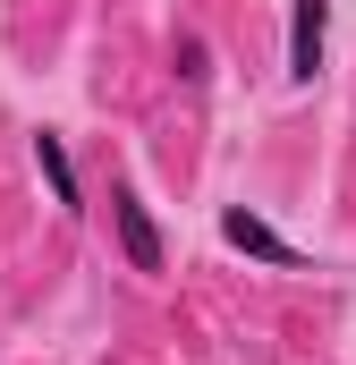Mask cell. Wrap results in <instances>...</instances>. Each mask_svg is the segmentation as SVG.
<instances>
[{"instance_id": "cell-1", "label": "cell", "mask_w": 356, "mask_h": 365, "mask_svg": "<svg viewBox=\"0 0 356 365\" xmlns=\"http://www.w3.org/2000/svg\"><path fill=\"white\" fill-rule=\"evenodd\" d=\"M110 230H119V255H127V272H162L170 255H162V230H153V212H145V195L119 179L110 187Z\"/></svg>"}, {"instance_id": "cell-2", "label": "cell", "mask_w": 356, "mask_h": 365, "mask_svg": "<svg viewBox=\"0 0 356 365\" xmlns=\"http://www.w3.org/2000/svg\"><path fill=\"white\" fill-rule=\"evenodd\" d=\"M323 51H331V0H288V77L314 86Z\"/></svg>"}, {"instance_id": "cell-3", "label": "cell", "mask_w": 356, "mask_h": 365, "mask_svg": "<svg viewBox=\"0 0 356 365\" xmlns=\"http://www.w3.org/2000/svg\"><path fill=\"white\" fill-rule=\"evenodd\" d=\"M221 238H229L238 255H255V264H271V272H305V255H297V247H288V238L271 230L263 212H246V204H229V212H221Z\"/></svg>"}, {"instance_id": "cell-4", "label": "cell", "mask_w": 356, "mask_h": 365, "mask_svg": "<svg viewBox=\"0 0 356 365\" xmlns=\"http://www.w3.org/2000/svg\"><path fill=\"white\" fill-rule=\"evenodd\" d=\"M34 162H43V179H51V204H60V212H85V195H77V162H68V145H60L51 128L34 136Z\"/></svg>"}, {"instance_id": "cell-5", "label": "cell", "mask_w": 356, "mask_h": 365, "mask_svg": "<svg viewBox=\"0 0 356 365\" xmlns=\"http://www.w3.org/2000/svg\"><path fill=\"white\" fill-rule=\"evenodd\" d=\"M178 77H187V86H204V77H212V51H204V34H178Z\"/></svg>"}]
</instances>
